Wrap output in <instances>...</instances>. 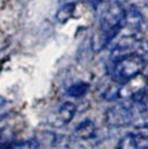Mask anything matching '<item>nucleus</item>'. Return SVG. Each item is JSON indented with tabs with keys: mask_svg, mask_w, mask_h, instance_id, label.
<instances>
[{
	"mask_svg": "<svg viewBox=\"0 0 148 149\" xmlns=\"http://www.w3.org/2000/svg\"><path fill=\"white\" fill-rule=\"evenodd\" d=\"M105 3V8L100 13L98 33L94 42V47L97 50L109 46L120 33L126 13V9L119 1H109Z\"/></svg>",
	"mask_w": 148,
	"mask_h": 149,
	"instance_id": "1",
	"label": "nucleus"
},
{
	"mask_svg": "<svg viewBox=\"0 0 148 149\" xmlns=\"http://www.w3.org/2000/svg\"><path fill=\"white\" fill-rule=\"evenodd\" d=\"M148 59L138 55H128L112 60L111 77L116 84H123L125 81L142 74L146 67Z\"/></svg>",
	"mask_w": 148,
	"mask_h": 149,
	"instance_id": "2",
	"label": "nucleus"
},
{
	"mask_svg": "<svg viewBox=\"0 0 148 149\" xmlns=\"http://www.w3.org/2000/svg\"><path fill=\"white\" fill-rule=\"evenodd\" d=\"M147 90L148 77L142 72L120 85L118 84L117 97L120 100H130L136 102L142 98V96Z\"/></svg>",
	"mask_w": 148,
	"mask_h": 149,
	"instance_id": "3",
	"label": "nucleus"
},
{
	"mask_svg": "<svg viewBox=\"0 0 148 149\" xmlns=\"http://www.w3.org/2000/svg\"><path fill=\"white\" fill-rule=\"evenodd\" d=\"M76 112H77V107L74 102L66 101L58 107V109L52 116V119L50 120V124L56 127L68 125L74 119Z\"/></svg>",
	"mask_w": 148,
	"mask_h": 149,
	"instance_id": "4",
	"label": "nucleus"
},
{
	"mask_svg": "<svg viewBox=\"0 0 148 149\" xmlns=\"http://www.w3.org/2000/svg\"><path fill=\"white\" fill-rule=\"evenodd\" d=\"M96 134H97V127H96L95 123L90 119L82 120L80 124L77 125V127L75 129L76 137L81 139V140L91 139L96 136Z\"/></svg>",
	"mask_w": 148,
	"mask_h": 149,
	"instance_id": "5",
	"label": "nucleus"
},
{
	"mask_svg": "<svg viewBox=\"0 0 148 149\" xmlns=\"http://www.w3.org/2000/svg\"><path fill=\"white\" fill-rule=\"evenodd\" d=\"M88 90H89V84L85 81H79V82H75L74 85L68 88L67 93L68 96L73 98H80L88 93Z\"/></svg>",
	"mask_w": 148,
	"mask_h": 149,
	"instance_id": "6",
	"label": "nucleus"
},
{
	"mask_svg": "<svg viewBox=\"0 0 148 149\" xmlns=\"http://www.w3.org/2000/svg\"><path fill=\"white\" fill-rule=\"evenodd\" d=\"M0 149H37V143L35 138L19 143H0Z\"/></svg>",
	"mask_w": 148,
	"mask_h": 149,
	"instance_id": "7",
	"label": "nucleus"
},
{
	"mask_svg": "<svg viewBox=\"0 0 148 149\" xmlns=\"http://www.w3.org/2000/svg\"><path fill=\"white\" fill-rule=\"evenodd\" d=\"M74 3H67L66 6H64L59 10V13L57 15V18L58 20L60 21V22H65L67 19L70 18V16H71V13L74 11Z\"/></svg>",
	"mask_w": 148,
	"mask_h": 149,
	"instance_id": "8",
	"label": "nucleus"
},
{
	"mask_svg": "<svg viewBox=\"0 0 148 149\" xmlns=\"http://www.w3.org/2000/svg\"><path fill=\"white\" fill-rule=\"evenodd\" d=\"M136 102L140 106V108L144 110V112L148 116V90L142 95V98L138 100V101H136Z\"/></svg>",
	"mask_w": 148,
	"mask_h": 149,
	"instance_id": "9",
	"label": "nucleus"
},
{
	"mask_svg": "<svg viewBox=\"0 0 148 149\" xmlns=\"http://www.w3.org/2000/svg\"><path fill=\"white\" fill-rule=\"evenodd\" d=\"M136 132L140 134L142 136L146 137L148 139V125H144V126H138V127H135V130Z\"/></svg>",
	"mask_w": 148,
	"mask_h": 149,
	"instance_id": "10",
	"label": "nucleus"
}]
</instances>
